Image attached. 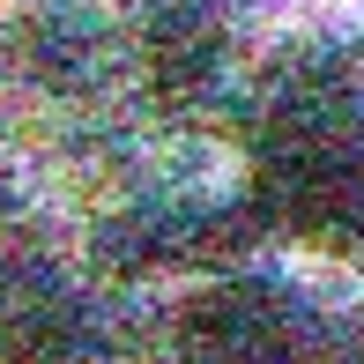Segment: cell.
I'll return each instance as SVG.
<instances>
[{"label":"cell","mask_w":364,"mask_h":364,"mask_svg":"<svg viewBox=\"0 0 364 364\" xmlns=\"http://www.w3.org/2000/svg\"><path fill=\"white\" fill-rule=\"evenodd\" d=\"M105 23H97L82 0H23V8L8 15V30H0V60H8L15 82H30V90L45 97H82L105 82Z\"/></svg>","instance_id":"2"},{"label":"cell","mask_w":364,"mask_h":364,"mask_svg":"<svg viewBox=\"0 0 364 364\" xmlns=\"http://www.w3.org/2000/svg\"><path fill=\"white\" fill-rule=\"evenodd\" d=\"M8 208H15V193H8V171H0V230H8Z\"/></svg>","instance_id":"8"},{"label":"cell","mask_w":364,"mask_h":364,"mask_svg":"<svg viewBox=\"0 0 364 364\" xmlns=\"http://www.w3.org/2000/svg\"><path fill=\"white\" fill-rule=\"evenodd\" d=\"M90 320L45 268L0 275V364H82Z\"/></svg>","instance_id":"5"},{"label":"cell","mask_w":364,"mask_h":364,"mask_svg":"<svg viewBox=\"0 0 364 364\" xmlns=\"http://www.w3.org/2000/svg\"><path fill=\"white\" fill-rule=\"evenodd\" d=\"M260 223H283L305 245H364V156L320 149V156H260Z\"/></svg>","instance_id":"1"},{"label":"cell","mask_w":364,"mask_h":364,"mask_svg":"<svg viewBox=\"0 0 364 364\" xmlns=\"http://www.w3.org/2000/svg\"><path fill=\"white\" fill-rule=\"evenodd\" d=\"M223 60H230V38H223V23L208 8H164V15H149V30H141V82H149L156 105L193 112L223 82Z\"/></svg>","instance_id":"6"},{"label":"cell","mask_w":364,"mask_h":364,"mask_svg":"<svg viewBox=\"0 0 364 364\" xmlns=\"http://www.w3.org/2000/svg\"><path fill=\"white\" fill-rule=\"evenodd\" d=\"M178 350L193 364H290L297 320L268 283H216L178 312Z\"/></svg>","instance_id":"3"},{"label":"cell","mask_w":364,"mask_h":364,"mask_svg":"<svg viewBox=\"0 0 364 364\" xmlns=\"http://www.w3.org/2000/svg\"><path fill=\"white\" fill-rule=\"evenodd\" d=\"M171 260H178V208H127L97 230V268L119 283H141Z\"/></svg>","instance_id":"7"},{"label":"cell","mask_w":364,"mask_h":364,"mask_svg":"<svg viewBox=\"0 0 364 364\" xmlns=\"http://www.w3.org/2000/svg\"><path fill=\"white\" fill-rule=\"evenodd\" d=\"M260 149L268 156H320V149H357V90L327 60H290L268 82L260 105Z\"/></svg>","instance_id":"4"}]
</instances>
